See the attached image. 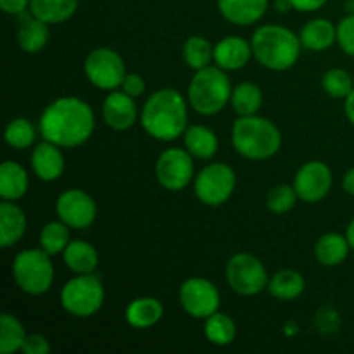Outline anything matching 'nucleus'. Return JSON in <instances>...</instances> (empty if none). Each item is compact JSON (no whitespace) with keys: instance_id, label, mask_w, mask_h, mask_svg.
<instances>
[{"instance_id":"31","label":"nucleus","mask_w":354,"mask_h":354,"mask_svg":"<svg viewBox=\"0 0 354 354\" xmlns=\"http://www.w3.org/2000/svg\"><path fill=\"white\" fill-rule=\"evenodd\" d=\"M26 335L23 324L16 317L9 313L0 317V353L12 354L21 351Z\"/></svg>"},{"instance_id":"19","label":"nucleus","mask_w":354,"mask_h":354,"mask_svg":"<svg viewBox=\"0 0 354 354\" xmlns=\"http://www.w3.org/2000/svg\"><path fill=\"white\" fill-rule=\"evenodd\" d=\"M26 232V216L14 201H3L0 204V245L3 249L12 248L23 239Z\"/></svg>"},{"instance_id":"25","label":"nucleus","mask_w":354,"mask_h":354,"mask_svg":"<svg viewBox=\"0 0 354 354\" xmlns=\"http://www.w3.org/2000/svg\"><path fill=\"white\" fill-rule=\"evenodd\" d=\"M183 142H185V149L194 156L196 159H207L214 158L218 152V137L211 128L203 127V124H194L189 127L183 133Z\"/></svg>"},{"instance_id":"35","label":"nucleus","mask_w":354,"mask_h":354,"mask_svg":"<svg viewBox=\"0 0 354 354\" xmlns=\"http://www.w3.org/2000/svg\"><path fill=\"white\" fill-rule=\"evenodd\" d=\"M322 85H324L327 95H330L332 99H346L354 88L351 75L341 68L328 69L324 75Z\"/></svg>"},{"instance_id":"45","label":"nucleus","mask_w":354,"mask_h":354,"mask_svg":"<svg viewBox=\"0 0 354 354\" xmlns=\"http://www.w3.org/2000/svg\"><path fill=\"white\" fill-rule=\"evenodd\" d=\"M275 7L280 12H287V10L292 9V3H290V0H275Z\"/></svg>"},{"instance_id":"8","label":"nucleus","mask_w":354,"mask_h":354,"mask_svg":"<svg viewBox=\"0 0 354 354\" xmlns=\"http://www.w3.org/2000/svg\"><path fill=\"white\" fill-rule=\"evenodd\" d=\"M237 176L228 165L213 162L201 169L194 182L197 199L209 207L223 206L235 192Z\"/></svg>"},{"instance_id":"11","label":"nucleus","mask_w":354,"mask_h":354,"mask_svg":"<svg viewBox=\"0 0 354 354\" xmlns=\"http://www.w3.org/2000/svg\"><path fill=\"white\" fill-rule=\"evenodd\" d=\"M194 156L187 149H166L156 162V178L162 189L180 192L194 180Z\"/></svg>"},{"instance_id":"2","label":"nucleus","mask_w":354,"mask_h":354,"mask_svg":"<svg viewBox=\"0 0 354 354\" xmlns=\"http://www.w3.org/2000/svg\"><path fill=\"white\" fill-rule=\"evenodd\" d=\"M187 102L175 88H161L145 100L140 123L145 133L161 142H171L187 130Z\"/></svg>"},{"instance_id":"13","label":"nucleus","mask_w":354,"mask_h":354,"mask_svg":"<svg viewBox=\"0 0 354 354\" xmlns=\"http://www.w3.org/2000/svg\"><path fill=\"white\" fill-rule=\"evenodd\" d=\"M55 211L59 220L75 230H85L92 227L97 218L95 201L80 189H69L62 192L55 203Z\"/></svg>"},{"instance_id":"28","label":"nucleus","mask_w":354,"mask_h":354,"mask_svg":"<svg viewBox=\"0 0 354 354\" xmlns=\"http://www.w3.org/2000/svg\"><path fill=\"white\" fill-rule=\"evenodd\" d=\"M306 289V280L296 270H280L270 279L268 290L279 301H294Z\"/></svg>"},{"instance_id":"29","label":"nucleus","mask_w":354,"mask_h":354,"mask_svg":"<svg viewBox=\"0 0 354 354\" xmlns=\"http://www.w3.org/2000/svg\"><path fill=\"white\" fill-rule=\"evenodd\" d=\"M263 104V92L256 83L244 82L239 83L234 90H232L230 106L234 113L239 116H252L259 111Z\"/></svg>"},{"instance_id":"44","label":"nucleus","mask_w":354,"mask_h":354,"mask_svg":"<svg viewBox=\"0 0 354 354\" xmlns=\"http://www.w3.org/2000/svg\"><path fill=\"white\" fill-rule=\"evenodd\" d=\"M344 111H346V116H348L349 123L354 124V88L351 90V93H349V95L346 97Z\"/></svg>"},{"instance_id":"20","label":"nucleus","mask_w":354,"mask_h":354,"mask_svg":"<svg viewBox=\"0 0 354 354\" xmlns=\"http://www.w3.org/2000/svg\"><path fill=\"white\" fill-rule=\"evenodd\" d=\"M301 44L311 52H324L337 41V26L325 17L308 21L299 33Z\"/></svg>"},{"instance_id":"34","label":"nucleus","mask_w":354,"mask_h":354,"mask_svg":"<svg viewBox=\"0 0 354 354\" xmlns=\"http://www.w3.org/2000/svg\"><path fill=\"white\" fill-rule=\"evenodd\" d=\"M35 135L37 133H35L33 124L24 118H17L7 124L3 137H6L7 145H10L16 151H24V149L33 145Z\"/></svg>"},{"instance_id":"32","label":"nucleus","mask_w":354,"mask_h":354,"mask_svg":"<svg viewBox=\"0 0 354 354\" xmlns=\"http://www.w3.org/2000/svg\"><path fill=\"white\" fill-rule=\"evenodd\" d=\"M214 59V47L204 37H190L183 44V61L194 71L211 66Z\"/></svg>"},{"instance_id":"26","label":"nucleus","mask_w":354,"mask_h":354,"mask_svg":"<svg viewBox=\"0 0 354 354\" xmlns=\"http://www.w3.org/2000/svg\"><path fill=\"white\" fill-rule=\"evenodd\" d=\"M348 237L341 234H325L315 244V258L324 266H337L346 261L349 254Z\"/></svg>"},{"instance_id":"6","label":"nucleus","mask_w":354,"mask_h":354,"mask_svg":"<svg viewBox=\"0 0 354 354\" xmlns=\"http://www.w3.org/2000/svg\"><path fill=\"white\" fill-rule=\"evenodd\" d=\"M12 277L24 294L41 296L54 283V265L44 249H26L14 258Z\"/></svg>"},{"instance_id":"4","label":"nucleus","mask_w":354,"mask_h":354,"mask_svg":"<svg viewBox=\"0 0 354 354\" xmlns=\"http://www.w3.org/2000/svg\"><path fill=\"white\" fill-rule=\"evenodd\" d=\"M232 145L249 161L273 158L282 145V133L275 123L261 116H239L232 127Z\"/></svg>"},{"instance_id":"39","label":"nucleus","mask_w":354,"mask_h":354,"mask_svg":"<svg viewBox=\"0 0 354 354\" xmlns=\"http://www.w3.org/2000/svg\"><path fill=\"white\" fill-rule=\"evenodd\" d=\"M23 354H48L50 351V344H48L47 337L41 334H28L21 348Z\"/></svg>"},{"instance_id":"30","label":"nucleus","mask_w":354,"mask_h":354,"mask_svg":"<svg viewBox=\"0 0 354 354\" xmlns=\"http://www.w3.org/2000/svg\"><path fill=\"white\" fill-rule=\"evenodd\" d=\"M204 335H206V339L211 344L228 346L235 341L237 327H235V322L232 320L228 315L216 311V313L211 315L209 318H206V324H204Z\"/></svg>"},{"instance_id":"10","label":"nucleus","mask_w":354,"mask_h":354,"mask_svg":"<svg viewBox=\"0 0 354 354\" xmlns=\"http://www.w3.org/2000/svg\"><path fill=\"white\" fill-rule=\"evenodd\" d=\"M85 75L100 90H116L127 76L123 57L109 47L93 48L85 59Z\"/></svg>"},{"instance_id":"5","label":"nucleus","mask_w":354,"mask_h":354,"mask_svg":"<svg viewBox=\"0 0 354 354\" xmlns=\"http://www.w3.org/2000/svg\"><path fill=\"white\" fill-rule=\"evenodd\" d=\"M230 78L227 71L218 66H207V68L196 71L194 78L190 80L187 97L194 111L203 116H213L225 109L232 97Z\"/></svg>"},{"instance_id":"36","label":"nucleus","mask_w":354,"mask_h":354,"mask_svg":"<svg viewBox=\"0 0 354 354\" xmlns=\"http://www.w3.org/2000/svg\"><path fill=\"white\" fill-rule=\"evenodd\" d=\"M297 199L299 197H297L294 185L290 187L287 183H280V185L273 187L268 192V196H266V207L273 214H283L296 206Z\"/></svg>"},{"instance_id":"42","label":"nucleus","mask_w":354,"mask_h":354,"mask_svg":"<svg viewBox=\"0 0 354 354\" xmlns=\"http://www.w3.org/2000/svg\"><path fill=\"white\" fill-rule=\"evenodd\" d=\"M328 0H290L292 9L299 10V12H315V10L322 9Z\"/></svg>"},{"instance_id":"14","label":"nucleus","mask_w":354,"mask_h":354,"mask_svg":"<svg viewBox=\"0 0 354 354\" xmlns=\"http://www.w3.org/2000/svg\"><path fill=\"white\" fill-rule=\"evenodd\" d=\"M334 183L330 168L322 161H310L299 168L294 178L297 197L308 204L320 203L328 196Z\"/></svg>"},{"instance_id":"27","label":"nucleus","mask_w":354,"mask_h":354,"mask_svg":"<svg viewBox=\"0 0 354 354\" xmlns=\"http://www.w3.org/2000/svg\"><path fill=\"white\" fill-rule=\"evenodd\" d=\"M78 9V0H31L30 10L47 24H61L71 19Z\"/></svg>"},{"instance_id":"37","label":"nucleus","mask_w":354,"mask_h":354,"mask_svg":"<svg viewBox=\"0 0 354 354\" xmlns=\"http://www.w3.org/2000/svg\"><path fill=\"white\" fill-rule=\"evenodd\" d=\"M337 44L344 54L354 57V14H348V16L339 21Z\"/></svg>"},{"instance_id":"9","label":"nucleus","mask_w":354,"mask_h":354,"mask_svg":"<svg viewBox=\"0 0 354 354\" xmlns=\"http://www.w3.org/2000/svg\"><path fill=\"white\" fill-rule=\"evenodd\" d=\"M227 282L241 296H256L268 287L265 265L249 252L234 254L227 263Z\"/></svg>"},{"instance_id":"23","label":"nucleus","mask_w":354,"mask_h":354,"mask_svg":"<svg viewBox=\"0 0 354 354\" xmlns=\"http://www.w3.org/2000/svg\"><path fill=\"white\" fill-rule=\"evenodd\" d=\"M62 259L75 275H86L95 272L99 265V252L88 242L71 241L62 252Z\"/></svg>"},{"instance_id":"3","label":"nucleus","mask_w":354,"mask_h":354,"mask_svg":"<svg viewBox=\"0 0 354 354\" xmlns=\"http://www.w3.org/2000/svg\"><path fill=\"white\" fill-rule=\"evenodd\" d=\"M252 55L256 61L272 71H287L297 62L301 54V38L289 28L265 24L251 38Z\"/></svg>"},{"instance_id":"16","label":"nucleus","mask_w":354,"mask_h":354,"mask_svg":"<svg viewBox=\"0 0 354 354\" xmlns=\"http://www.w3.org/2000/svg\"><path fill=\"white\" fill-rule=\"evenodd\" d=\"M252 57V47L242 37H227L214 45V64L225 71L245 68Z\"/></svg>"},{"instance_id":"21","label":"nucleus","mask_w":354,"mask_h":354,"mask_svg":"<svg viewBox=\"0 0 354 354\" xmlns=\"http://www.w3.org/2000/svg\"><path fill=\"white\" fill-rule=\"evenodd\" d=\"M21 24L17 30V44L28 54H37L41 48L47 45L50 31H48V24L45 21L38 19L33 14L26 16V12L21 14Z\"/></svg>"},{"instance_id":"15","label":"nucleus","mask_w":354,"mask_h":354,"mask_svg":"<svg viewBox=\"0 0 354 354\" xmlns=\"http://www.w3.org/2000/svg\"><path fill=\"white\" fill-rule=\"evenodd\" d=\"M102 118L111 130L124 131L131 128L138 118V109L133 97L124 93L123 90L121 92H114L113 90L104 99Z\"/></svg>"},{"instance_id":"41","label":"nucleus","mask_w":354,"mask_h":354,"mask_svg":"<svg viewBox=\"0 0 354 354\" xmlns=\"http://www.w3.org/2000/svg\"><path fill=\"white\" fill-rule=\"evenodd\" d=\"M30 2L31 0H0V9L10 16H21L23 12H26Z\"/></svg>"},{"instance_id":"22","label":"nucleus","mask_w":354,"mask_h":354,"mask_svg":"<svg viewBox=\"0 0 354 354\" xmlns=\"http://www.w3.org/2000/svg\"><path fill=\"white\" fill-rule=\"evenodd\" d=\"M165 308H162L161 301L156 297H138L133 299L127 308V322L130 327L138 328V330H145L158 324L162 318Z\"/></svg>"},{"instance_id":"46","label":"nucleus","mask_w":354,"mask_h":354,"mask_svg":"<svg viewBox=\"0 0 354 354\" xmlns=\"http://www.w3.org/2000/svg\"><path fill=\"white\" fill-rule=\"evenodd\" d=\"M346 237H348L349 245H351V249L354 251V218L351 220V223L348 225V230H346Z\"/></svg>"},{"instance_id":"18","label":"nucleus","mask_w":354,"mask_h":354,"mask_svg":"<svg viewBox=\"0 0 354 354\" xmlns=\"http://www.w3.org/2000/svg\"><path fill=\"white\" fill-rule=\"evenodd\" d=\"M221 16L237 26H249L261 19L270 0H216Z\"/></svg>"},{"instance_id":"40","label":"nucleus","mask_w":354,"mask_h":354,"mask_svg":"<svg viewBox=\"0 0 354 354\" xmlns=\"http://www.w3.org/2000/svg\"><path fill=\"white\" fill-rule=\"evenodd\" d=\"M121 90L124 93H128V95L133 97V99L135 97H140L145 92L144 78L140 75H137V73H127L123 83H121Z\"/></svg>"},{"instance_id":"38","label":"nucleus","mask_w":354,"mask_h":354,"mask_svg":"<svg viewBox=\"0 0 354 354\" xmlns=\"http://www.w3.org/2000/svg\"><path fill=\"white\" fill-rule=\"evenodd\" d=\"M339 325H341V318H339V313L334 308H324V310L318 311L317 317H315V327H317V330H320L322 334L337 332Z\"/></svg>"},{"instance_id":"17","label":"nucleus","mask_w":354,"mask_h":354,"mask_svg":"<svg viewBox=\"0 0 354 354\" xmlns=\"http://www.w3.org/2000/svg\"><path fill=\"white\" fill-rule=\"evenodd\" d=\"M31 168L35 175L44 182H54L61 178L64 173V156L61 147L47 140L38 144L31 154Z\"/></svg>"},{"instance_id":"47","label":"nucleus","mask_w":354,"mask_h":354,"mask_svg":"<svg viewBox=\"0 0 354 354\" xmlns=\"http://www.w3.org/2000/svg\"><path fill=\"white\" fill-rule=\"evenodd\" d=\"M346 7H348L349 12L354 14V0H348V2H346Z\"/></svg>"},{"instance_id":"43","label":"nucleus","mask_w":354,"mask_h":354,"mask_svg":"<svg viewBox=\"0 0 354 354\" xmlns=\"http://www.w3.org/2000/svg\"><path fill=\"white\" fill-rule=\"evenodd\" d=\"M342 189H344V192H348L349 196H354V168L349 169L344 175V178H342Z\"/></svg>"},{"instance_id":"12","label":"nucleus","mask_w":354,"mask_h":354,"mask_svg":"<svg viewBox=\"0 0 354 354\" xmlns=\"http://www.w3.org/2000/svg\"><path fill=\"white\" fill-rule=\"evenodd\" d=\"M178 299L183 311L196 320H206L220 310V292L207 279L192 277L180 286Z\"/></svg>"},{"instance_id":"1","label":"nucleus","mask_w":354,"mask_h":354,"mask_svg":"<svg viewBox=\"0 0 354 354\" xmlns=\"http://www.w3.org/2000/svg\"><path fill=\"white\" fill-rule=\"evenodd\" d=\"M38 128L44 140L59 147L75 149L92 137L95 116L85 100L78 97H61L45 107Z\"/></svg>"},{"instance_id":"24","label":"nucleus","mask_w":354,"mask_h":354,"mask_svg":"<svg viewBox=\"0 0 354 354\" xmlns=\"http://www.w3.org/2000/svg\"><path fill=\"white\" fill-rule=\"evenodd\" d=\"M30 180L26 169L14 161H6L0 166V197L3 201H19L26 196Z\"/></svg>"},{"instance_id":"33","label":"nucleus","mask_w":354,"mask_h":354,"mask_svg":"<svg viewBox=\"0 0 354 354\" xmlns=\"http://www.w3.org/2000/svg\"><path fill=\"white\" fill-rule=\"evenodd\" d=\"M69 227L64 221H50L45 225L40 232V248L47 254L55 256L59 252H64L69 244Z\"/></svg>"},{"instance_id":"7","label":"nucleus","mask_w":354,"mask_h":354,"mask_svg":"<svg viewBox=\"0 0 354 354\" xmlns=\"http://www.w3.org/2000/svg\"><path fill=\"white\" fill-rule=\"evenodd\" d=\"M102 282L93 273L86 275H76L75 279L68 280L61 290V304L71 317L90 318L104 304Z\"/></svg>"}]
</instances>
